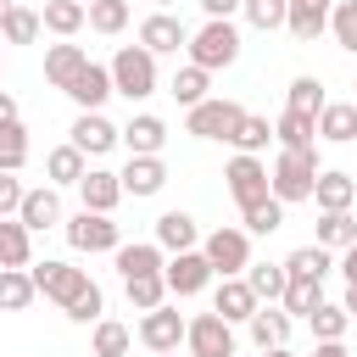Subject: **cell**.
<instances>
[{
  "label": "cell",
  "mask_w": 357,
  "mask_h": 357,
  "mask_svg": "<svg viewBox=\"0 0 357 357\" xmlns=\"http://www.w3.org/2000/svg\"><path fill=\"white\" fill-rule=\"evenodd\" d=\"M190 61L195 67H206V73H218V67H234L240 61V28L229 22V17H206L195 33H190Z\"/></svg>",
  "instance_id": "6da1fadb"
},
{
  "label": "cell",
  "mask_w": 357,
  "mask_h": 357,
  "mask_svg": "<svg viewBox=\"0 0 357 357\" xmlns=\"http://www.w3.org/2000/svg\"><path fill=\"white\" fill-rule=\"evenodd\" d=\"M318 151H284L279 145V156H273V167H268V178H273V195L290 206V201H312V184H318Z\"/></svg>",
  "instance_id": "7a4b0ae2"
},
{
  "label": "cell",
  "mask_w": 357,
  "mask_h": 357,
  "mask_svg": "<svg viewBox=\"0 0 357 357\" xmlns=\"http://www.w3.org/2000/svg\"><path fill=\"white\" fill-rule=\"evenodd\" d=\"M112 84H117V95H128V100L156 95V56H151L145 45H123V50L112 56Z\"/></svg>",
  "instance_id": "3957f363"
},
{
  "label": "cell",
  "mask_w": 357,
  "mask_h": 357,
  "mask_svg": "<svg viewBox=\"0 0 357 357\" xmlns=\"http://www.w3.org/2000/svg\"><path fill=\"white\" fill-rule=\"evenodd\" d=\"M240 117H245V106L240 100H201V106H190L184 112V134H195V139H229L234 128H240Z\"/></svg>",
  "instance_id": "277c9868"
},
{
  "label": "cell",
  "mask_w": 357,
  "mask_h": 357,
  "mask_svg": "<svg viewBox=\"0 0 357 357\" xmlns=\"http://www.w3.org/2000/svg\"><path fill=\"white\" fill-rule=\"evenodd\" d=\"M201 251H206L212 273H223V279L251 268V234H245V229H212V234L201 240Z\"/></svg>",
  "instance_id": "5b68a950"
},
{
  "label": "cell",
  "mask_w": 357,
  "mask_h": 357,
  "mask_svg": "<svg viewBox=\"0 0 357 357\" xmlns=\"http://www.w3.org/2000/svg\"><path fill=\"white\" fill-rule=\"evenodd\" d=\"M184 346H190V357H234V324L223 312H201V318H190Z\"/></svg>",
  "instance_id": "8992f818"
},
{
  "label": "cell",
  "mask_w": 357,
  "mask_h": 357,
  "mask_svg": "<svg viewBox=\"0 0 357 357\" xmlns=\"http://www.w3.org/2000/svg\"><path fill=\"white\" fill-rule=\"evenodd\" d=\"M67 245L73 251H117L123 245V234H117V223H112V212H78V218H67Z\"/></svg>",
  "instance_id": "52a82bcc"
},
{
  "label": "cell",
  "mask_w": 357,
  "mask_h": 357,
  "mask_svg": "<svg viewBox=\"0 0 357 357\" xmlns=\"http://www.w3.org/2000/svg\"><path fill=\"white\" fill-rule=\"evenodd\" d=\"M223 184H229V195L240 201V206H251V201H262V195H273V178H268V167L251 156V151H240L229 167H223Z\"/></svg>",
  "instance_id": "ba28073f"
},
{
  "label": "cell",
  "mask_w": 357,
  "mask_h": 357,
  "mask_svg": "<svg viewBox=\"0 0 357 357\" xmlns=\"http://www.w3.org/2000/svg\"><path fill=\"white\" fill-rule=\"evenodd\" d=\"M28 273H33L39 296H50L56 307H67V301H73V296L89 284V273H84V268H73V262H50V257H45V262H33Z\"/></svg>",
  "instance_id": "9c48e42d"
},
{
  "label": "cell",
  "mask_w": 357,
  "mask_h": 357,
  "mask_svg": "<svg viewBox=\"0 0 357 357\" xmlns=\"http://www.w3.org/2000/svg\"><path fill=\"white\" fill-rule=\"evenodd\" d=\"M162 273H167V290H173V296H201V290L212 284L206 251H173V262H167Z\"/></svg>",
  "instance_id": "30bf717a"
},
{
  "label": "cell",
  "mask_w": 357,
  "mask_h": 357,
  "mask_svg": "<svg viewBox=\"0 0 357 357\" xmlns=\"http://www.w3.org/2000/svg\"><path fill=\"white\" fill-rule=\"evenodd\" d=\"M139 45H145L151 56H173V50L190 45V28H184L178 17H167V11H151V17L139 22Z\"/></svg>",
  "instance_id": "8fae6325"
},
{
  "label": "cell",
  "mask_w": 357,
  "mask_h": 357,
  "mask_svg": "<svg viewBox=\"0 0 357 357\" xmlns=\"http://www.w3.org/2000/svg\"><path fill=\"white\" fill-rule=\"evenodd\" d=\"M257 307H262V301H257V290H251L245 273H229V279L218 284V296H212V312H223L229 324H251Z\"/></svg>",
  "instance_id": "7c38bea8"
},
{
  "label": "cell",
  "mask_w": 357,
  "mask_h": 357,
  "mask_svg": "<svg viewBox=\"0 0 357 357\" xmlns=\"http://www.w3.org/2000/svg\"><path fill=\"white\" fill-rule=\"evenodd\" d=\"M184 329H190V324H184L173 307H151V312L139 318V340H145L151 351H178V346H184Z\"/></svg>",
  "instance_id": "4fadbf2b"
},
{
  "label": "cell",
  "mask_w": 357,
  "mask_h": 357,
  "mask_svg": "<svg viewBox=\"0 0 357 357\" xmlns=\"http://www.w3.org/2000/svg\"><path fill=\"white\" fill-rule=\"evenodd\" d=\"M67 95L78 100V112H100L106 106V95H117V84H112V67H100V61H89L73 84H67Z\"/></svg>",
  "instance_id": "5bb4252c"
},
{
  "label": "cell",
  "mask_w": 357,
  "mask_h": 357,
  "mask_svg": "<svg viewBox=\"0 0 357 357\" xmlns=\"http://www.w3.org/2000/svg\"><path fill=\"white\" fill-rule=\"evenodd\" d=\"M117 139H123V128H112L100 112H78V123H73V145H78L84 156H106Z\"/></svg>",
  "instance_id": "9a60e30c"
},
{
  "label": "cell",
  "mask_w": 357,
  "mask_h": 357,
  "mask_svg": "<svg viewBox=\"0 0 357 357\" xmlns=\"http://www.w3.org/2000/svg\"><path fill=\"white\" fill-rule=\"evenodd\" d=\"M284 28H290L296 45H312L318 33H329V0H290Z\"/></svg>",
  "instance_id": "2e32d148"
},
{
  "label": "cell",
  "mask_w": 357,
  "mask_h": 357,
  "mask_svg": "<svg viewBox=\"0 0 357 357\" xmlns=\"http://www.w3.org/2000/svg\"><path fill=\"white\" fill-rule=\"evenodd\" d=\"M0 268H33V229L22 218H0Z\"/></svg>",
  "instance_id": "e0dca14e"
},
{
  "label": "cell",
  "mask_w": 357,
  "mask_h": 357,
  "mask_svg": "<svg viewBox=\"0 0 357 357\" xmlns=\"http://www.w3.org/2000/svg\"><path fill=\"white\" fill-rule=\"evenodd\" d=\"M123 145H128V156H162V145H167V123L151 117V112H139V117L123 128Z\"/></svg>",
  "instance_id": "ac0fdd59"
},
{
  "label": "cell",
  "mask_w": 357,
  "mask_h": 357,
  "mask_svg": "<svg viewBox=\"0 0 357 357\" xmlns=\"http://www.w3.org/2000/svg\"><path fill=\"white\" fill-rule=\"evenodd\" d=\"M117 178H123V195H156L167 184V167H162V156H128V167Z\"/></svg>",
  "instance_id": "d6986e66"
},
{
  "label": "cell",
  "mask_w": 357,
  "mask_h": 357,
  "mask_svg": "<svg viewBox=\"0 0 357 357\" xmlns=\"http://www.w3.org/2000/svg\"><path fill=\"white\" fill-rule=\"evenodd\" d=\"M78 195H84V206H89V212H112V206L123 201V178H117V173H106V167H89V173L78 178Z\"/></svg>",
  "instance_id": "ffe728a7"
},
{
  "label": "cell",
  "mask_w": 357,
  "mask_h": 357,
  "mask_svg": "<svg viewBox=\"0 0 357 357\" xmlns=\"http://www.w3.org/2000/svg\"><path fill=\"white\" fill-rule=\"evenodd\" d=\"M312 201H318V212H351V201H357V178H351V173H318Z\"/></svg>",
  "instance_id": "44dd1931"
},
{
  "label": "cell",
  "mask_w": 357,
  "mask_h": 357,
  "mask_svg": "<svg viewBox=\"0 0 357 357\" xmlns=\"http://www.w3.org/2000/svg\"><path fill=\"white\" fill-rule=\"evenodd\" d=\"M17 218L39 234V229H50V223H61V195H56V184H45V190H28L22 195V206H17Z\"/></svg>",
  "instance_id": "7402d4cb"
},
{
  "label": "cell",
  "mask_w": 357,
  "mask_h": 357,
  "mask_svg": "<svg viewBox=\"0 0 357 357\" xmlns=\"http://www.w3.org/2000/svg\"><path fill=\"white\" fill-rule=\"evenodd\" d=\"M318 134H324L329 145H351V139H357V100H329V106L318 112Z\"/></svg>",
  "instance_id": "603a6c76"
},
{
  "label": "cell",
  "mask_w": 357,
  "mask_h": 357,
  "mask_svg": "<svg viewBox=\"0 0 357 357\" xmlns=\"http://www.w3.org/2000/svg\"><path fill=\"white\" fill-rule=\"evenodd\" d=\"M312 134H318V117H307V112H279V123H273V139L284 145V151H318L312 145Z\"/></svg>",
  "instance_id": "cb8c5ba5"
},
{
  "label": "cell",
  "mask_w": 357,
  "mask_h": 357,
  "mask_svg": "<svg viewBox=\"0 0 357 357\" xmlns=\"http://www.w3.org/2000/svg\"><path fill=\"white\" fill-rule=\"evenodd\" d=\"M195 240H201V229H195L190 212H162L156 218V245L162 251H195Z\"/></svg>",
  "instance_id": "d4e9b609"
},
{
  "label": "cell",
  "mask_w": 357,
  "mask_h": 357,
  "mask_svg": "<svg viewBox=\"0 0 357 357\" xmlns=\"http://www.w3.org/2000/svg\"><path fill=\"white\" fill-rule=\"evenodd\" d=\"M162 245L156 240H134V245H117V273L123 279H139V273H162Z\"/></svg>",
  "instance_id": "484cf974"
},
{
  "label": "cell",
  "mask_w": 357,
  "mask_h": 357,
  "mask_svg": "<svg viewBox=\"0 0 357 357\" xmlns=\"http://www.w3.org/2000/svg\"><path fill=\"white\" fill-rule=\"evenodd\" d=\"M84 67H89V56H84L78 45H50V50H45V78H50L56 89H67Z\"/></svg>",
  "instance_id": "4316f807"
},
{
  "label": "cell",
  "mask_w": 357,
  "mask_h": 357,
  "mask_svg": "<svg viewBox=\"0 0 357 357\" xmlns=\"http://www.w3.org/2000/svg\"><path fill=\"white\" fill-rule=\"evenodd\" d=\"M251 340H257L262 351H268V346H284V340H290V312L262 301V307L251 312Z\"/></svg>",
  "instance_id": "83f0119b"
},
{
  "label": "cell",
  "mask_w": 357,
  "mask_h": 357,
  "mask_svg": "<svg viewBox=\"0 0 357 357\" xmlns=\"http://www.w3.org/2000/svg\"><path fill=\"white\" fill-rule=\"evenodd\" d=\"M39 22L50 28V33H61V39H73L84 22H89V6L84 0H45V11H39Z\"/></svg>",
  "instance_id": "f1b7e54d"
},
{
  "label": "cell",
  "mask_w": 357,
  "mask_h": 357,
  "mask_svg": "<svg viewBox=\"0 0 357 357\" xmlns=\"http://www.w3.org/2000/svg\"><path fill=\"white\" fill-rule=\"evenodd\" d=\"M33 296H39V284L28 268H0V312H22Z\"/></svg>",
  "instance_id": "f546056e"
},
{
  "label": "cell",
  "mask_w": 357,
  "mask_h": 357,
  "mask_svg": "<svg viewBox=\"0 0 357 357\" xmlns=\"http://www.w3.org/2000/svg\"><path fill=\"white\" fill-rule=\"evenodd\" d=\"M39 11H28V6H6V17H0V39L6 45H33L39 39Z\"/></svg>",
  "instance_id": "4dcf8cb0"
},
{
  "label": "cell",
  "mask_w": 357,
  "mask_h": 357,
  "mask_svg": "<svg viewBox=\"0 0 357 357\" xmlns=\"http://www.w3.org/2000/svg\"><path fill=\"white\" fill-rule=\"evenodd\" d=\"M284 106H290V112H307V117H318V112L329 106V95H324V84H318L312 73H301V78H290V89H284Z\"/></svg>",
  "instance_id": "1f68e13d"
},
{
  "label": "cell",
  "mask_w": 357,
  "mask_h": 357,
  "mask_svg": "<svg viewBox=\"0 0 357 357\" xmlns=\"http://www.w3.org/2000/svg\"><path fill=\"white\" fill-rule=\"evenodd\" d=\"M45 173H50V184H78L89 167H84V151L67 139V145H56V151L45 156Z\"/></svg>",
  "instance_id": "d6a6232c"
},
{
  "label": "cell",
  "mask_w": 357,
  "mask_h": 357,
  "mask_svg": "<svg viewBox=\"0 0 357 357\" xmlns=\"http://www.w3.org/2000/svg\"><path fill=\"white\" fill-rule=\"evenodd\" d=\"M312 234H318V245H324V251H346V245L357 240V218H351V212H324Z\"/></svg>",
  "instance_id": "836d02e7"
},
{
  "label": "cell",
  "mask_w": 357,
  "mask_h": 357,
  "mask_svg": "<svg viewBox=\"0 0 357 357\" xmlns=\"http://www.w3.org/2000/svg\"><path fill=\"white\" fill-rule=\"evenodd\" d=\"M329 268H335V262H329V251H324L318 240H312V245H296V251L284 257V273H290V279H324Z\"/></svg>",
  "instance_id": "e575fe53"
},
{
  "label": "cell",
  "mask_w": 357,
  "mask_h": 357,
  "mask_svg": "<svg viewBox=\"0 0 357 357\" xmlns=\"http://www.w3.org/2000/svg\"><path fill=\"white\" fill-rule=\"evenodd\" d=\"M206 78H212V73L190 61V67H178V73H173V84H167V89H173V100L190 112V106H201V100H206Z\"/></svg>",
  "instance_id": "d590c367"
},
{
  "label": "cell",
  "mask_w": 357,
  "mask_h": 357,
  "mask_svg": "<svg viewBox=\"0 0 357 357\" xmlns=\"http://www.w3.org/2000/svg\"><path fill=\"white\" fill-rule=\"evenodd\" d=\"M240 218H245V234H273V229L284 223V201H279V195H262V201L240 206Z\"/></svg>",
  "instance_id": "8d00e7d4"
},
{
  "label": "cell",
  "mask_w": 357,
  "mask_h": 357,
  "mask_svg": "<svg viewBox=\"0 0 357 357\" xmlns=\"http://www.w3.org/2000/svg\"><path fill=\"white\" fill-rule=\"evenodd\" d=\"M245 279H251L257 301H279V296H284V284H290L284 262H251V268H245Z\"/></svg>",
  "instance_id": "74e56055"
},
{
  "label": "cell",
  "mask_w": 357,
  "mask_h": 357,
  "mask_svg": "<svg viewBox=\"0 0 357 357\" xmlns=\"http://www.w3.org/2000/svg\"><path fill=\"white\" fill-rule=\"evenodd\" d=\"M279 301H284V312H290V318H307L312 307H324V279H290Z\"/></svg>",
  "instance_id": "f35d334b"
},
{
  "label": "cell",
  "mask_w": 357,
  "mask_h": 357,
  "mask_svg": "<svg viewBox=\"0 0 357 357\" xmlns=\"http://www.w3.org/2000/svg\"><path fill=\"white\" fill-rule=\"evenodd\" d=\"M268 139H273V123H268V117H251V112H245V117H240V128L229 134V145H234V151H251V156H257V151H268Z\"/></svg>",
  "instance_id": "ab89813d"
},
{
  "label": "cell",
  "mask_w": 357,
  "mask_h": 357,
  "mask_svg": "<svg viewBox=\"0 0 357 357\" xmlns=\"http://www.w3.org/2000/svg\"><path fill=\"white\" fill-rule=\"evenodd\" d=\"M123 284H128V301L139 312H151V307L167 301V273H139V279H123Z\"/></svg>",
  "instance_id": "60d3db41"
},
{
  "label": "cell",
  "mask_w": 357,
  "mask_h": 357,
  "mask_svg": "<svg viewBox=\"0 0 357 357\" xmlns=\"http://www.w3.org/2000/svg\"><path fill=\"white\" fill-rule=\"evenodd\" d=\"M307 324H312V335H318V340H340V335L351 329V312H346V307H335V301H324V307H312V312H307Z\"/></svg>",
  "instance_id": "b9f144b4"
},
{
  "label": "cell",
  "mask_w": 357,
  "mask_h": 357,
  "mask_svg": "<svg viewBox=\"0 0 357 357\" xmlns=\"http://www.w3.org/2000/svg\"><path fill=\"white\" fill-rule=\"evenodd\" d=\"M128 346H134L128 324H117V318H100L95 324V357H128Z\"/></svg>",
  "instance_id": "7bdbcfd3"
},
{
  "label": "cell",
  "mask_w": 357,
  "mask_h": 357,
  "mask_svg": "<svg viewBox=\"0 0 357 357\" xmlns=\"http://www.w3.org/2000/svg\"><path fill=\"white\" fill-rule=\"evenodd\" d=\"M22 162H28V128L6 123L0 128V173H22Z\"/></svg>",
  "instance_id": "ee69618b"
},
{
  "label": "cell",
  "mask_w": 357,
  "mask_h": 357,
  "mask_svg": "<svg viewBox=\"0 0 357 357\" xmlns=\"http://www.w3.org/2000/svg\"><path fill=\"white\" fill-rule=\"evenodd\" d=\"M89 28L95 33H123L128 28V0H89Z\"/></svg>",
  "instance_id": "f6af8a7d"
},
{
  "label": "cell",
  "mask_w": 357,
  "mask_h": 357,
  "mask_svg": "<svg viewBox=\"0 0 357 357\" xmlns=\"http://www.w3.org/2000/svg\"><path fill=\"white\" fill-rule=\"evenodd\" d=\"M329 33H335V45H340V50H351V56H357V0L329 6Z\"/></svg>",
  "instance_id": "bcb514c9"
},
{
  "label": "cell",
  "mask_w": 357,
  "mask_h": 357,
  "mask_svg": "<svg viewBox=\"0 0 357 357\" xmlns=\"http://www.w3.org/2000/svg\"><path fill=\"white\" fill-rule=\"evenodd\" d=\"M100 307H106V296H100V284L89 279V284H84V290H78V296L61 307V312H67L73 324H100Z\"/></svg>",
  "instance_id": "7dc6e473"
},
{
  "label": "cell",
  "mask_w": 357,
  "mask_h": 357,
  "mask_svg": "<svg viewBox=\"0 0 357 357\" xmlns=\"http://www.w3.org/2000/svg\"><path fill=\"white\" fill-rule=\"evenodd\" d=\"M240 11H245V22H251V28H262V33H268V28H284L290 0H245Z\"/></svg>",
  "instance_id": "c3c4849f"
},
{
  "label": "cell",
  "mask_w": 357,
  "mask_h": 357,
  "mask_svg": "<svg viewBox=\"0 0 357 357\" xmlns=\"http://www.w3.org/2000/svg\"><path fill=\"white\" fill-rule=\"evenodd\" d=\"M22 178L17 173H0V218H17V206H22Z\"/></svg>",
  "instance_id": "681fc988"
},
{
  "label": "cell",
  "mask_w": 357,
  "mask_h": 357,
  "mask_svg": "<svg viewBox=\"0 0 357 357\" xmlns=\"http://www.w3.org/2000/svg\"><path fill=\"white\" fill-rule=\"evenodd\" d=\"M240 6H245V0H201L206 17H229V11H240Z\"/></svg>",
  "instance_id": "f907efd6"
},
{
  "label": "cell",
  "mask_w": 357,
  "mask_h": 357,
  "mask_svg": "<svg viewBox=\"0 0 357 357\" xmlns=\"http://www.w3.org/2000/svg\"><path fill=\"white\" fill-rule=\"evenodd\" d=\"M340 273H346V284H357V240L346 245V257H340Z\"/></svg>",
  "instance_id": "816d5d0a"
},
{
  "label": "cell",
  "mask_w": 357,
  "mask_h": 357,
  "mask_svg": "<svg viewBox=\"0 0 357 357\" xmlns=\"http://www.w3.org/2000/svg\"><path fill=\"white\" fill-rule=\"evenodd\" d=\"M6 123H22V117H17V100L0 89V128H6Z\"/></svg>",
  "instance_id": "f5cc1de1"
},
{
  "label": "cell",
  "mask_w": 357,
  "mask_h": 357,
  "mask_svg": "<svg viewBox=\"0 0 357 357\" xmlns=\"http://www.w3.org/2000/svg\"><path fill=\"white\" fill-rule=\"evenodd\" d=\"M312 357H346V346H340V340H318V346H312Z\"/></svg>",
  "instance_id": "db71d44e"
},
{
  "label": "cell",
  "mask_w": 357,
  "mask_h": 357,
  "mask_svg": "<svg viewBox=\"0 0 357 357\" xmlns=\"http://www.w3.org/2000/svg\"><path fill=\"white\" fill-rule=\"evenodd\" d=\"M340 307H346V312L357 318V284H346V301H340Z\"/></svg>",
  "instance_id": "11a10c76"
},
{
  "label": "cell",
  "mask_w": 357,
  "mask_h": 357,
  "mask_svg": "<svg viewBox=\"0 0 357 357\" xmlns=\"http://www.w3.org/2000/svg\"><path fill=\"white\" fill-rule=\"evenodd\" d=\"M262 357H296V351H284V346H268V351H262Z\"/></svg>",
  "instance_id": "9f6ffc18"
},
{
  "label": "cell",
  "mask_w": 357,
  "mask_h": 357,
  "mask_svg": "<svg viewBox=\"0 0 357 357\" xmlns=\"http://www.w3.org/2000/svg\"><path fill=\"white\" fill-rule=\"evenodd\" d=\"M151 357H178V351H151Z\"/></svg>",
  "instance_id": "6f0895ef"
},
{
  "label": "cell",
  "mask_w": 357,
  "mask_h": 357,
  "mask_svg": "<svg viewBox=\"0 0 357 357\" xmlns=\"http://www.w3.org/2000/svg\"><path fill=\"white\" fill-rule=\"evenodd\" d=\"M6 6H11V0H0V17H6Z\"/></svg>",
  "instance_id": "680465c9"
},
{
  "label": "cell",
  "mask_w": 357,
  "mask_h": 357,
  "mask_svg": "<svg viewBox=\"0 0 357 357\" xmlns=\"http://www.w3.org/2000/svg\"><path fill=\"white\" fill-rule=\"evenodd\" d=\"M156 6H173V0H156Z\"/></svg>",
  "instance_id": "91938a15"
},
{
  "label": "cell",
  "mask_w": 357,
  "mask_h": 357,
  "mask_svg": "<svg viewBox=\"0 0 357 357\" xmlns=\"http://www.w3.org/2000/svg\"><path fill=\"white\" fill-rule=\"evenodd\" d=\"M351 100H357V95H351Z\"/></svg>",
  "instance_id": "94428289"
}]
</instances>
